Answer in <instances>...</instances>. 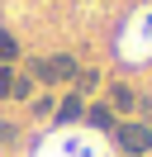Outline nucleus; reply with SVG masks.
<instances>
[{
    "instance_id": "obj_7",
    "label": "nucleus",
    "mask_w": 152,
    "mask_h": 157,
    "mask_svg": "<svg viewBox=\"0 0 152 157\" xmlns=\"http://www.w3.org/2000/svg\"><path fill=\"white\" fill-rule=\"evenodd\" d=\"M114 105L128 109V105H133V90H128V86H119V90H114Z\"/></svg>"
},
{
    "instance_id": "obj_1",
    "label": "nucleus",
    "mask_w": 152,
    "mask_h": 157,
    "mask_svg": "<svg viewBox=\"0 0 152 157\" xmlns=\"http://www.w3.org/2000/svg\"><path fill=\"white\" fill-rule=\"evenodd\" d=\"M119 147L133 152V157H142V152L152 147V128H147V124H124V128H119Z\"/></svg>"
},
{
    "instance_id": "obj_2",
    "label": "nucleus",
    "mask_w": 152,
    "mask_h": 157,
    "mask_svg": "<svg viewBox=\"0 0 152 157\" xmlns=\"http://www.w3.org/2000/svg\"><path fill=\"white\" fill-rule=\"evenodd\" d=\"M38 76H43V81H71L76 76V62L71 57H66V52H57V57H48V62H38Z\"/></svg>"
},
{
    "instance_id": "obj_3",
    "label": "nucleus",
    "mask_w": 152,
    "mask_h": 157,
    "mask_svg": "<svg viewBox=\"0 0 152 157\" xmlns=\"http://www.w3.org/2000/svg\"><path fill=\"white\" fill-rule=\"evenodd\" d=\"M81 109H86V105H81V90H76V95H66L62 105H57V119H62V124H71V119H81Z\"/></svg>"
},
{
    "instance_id": "obj_6",
    "label": "nucleus",
    "mask_w": 152,
    "mask_h": 157,
    "mask_svg": "<svg viewBox=\"0 0 152 157\" xmlns=\"http://www.w3.org/2000/svg\"><path fill=\"white\" fill-rule=\"evenodd\" d=\"M0 95H14V71L0 67Z\"/></svg>"
},
{
    "instance_id": "obj_8",
    "label": "nucleus",
    "mask_w": 152,
    "mask_h": 157,
    "mask_svg": "<svg viewBox=\"0 0 152 157\" xmlns=\"http://www.w3.org/2000/svg\"><path fill=\"white\" fill-rule=\"evenodd\" d=\"M14 95H19V100H28V95H33V81H24V76H19V81H14Z\"/></svg>"
},
{
    "instance_id": "obj_4",
    "label": "nucleus",
    "mask_w": 152,
    "mask_h": 157,
    "mask_svg": "<svg viewBox=\"0 0 152 157\" xmlns=\"http://www.w3.org/2000/svg\"><path fill=\"white\" fill-rule=\"evenodd\" d=\"M14 52H19V43H14V38H10V33H5V29H0V62H10V57H14Z\"/></svg>"
},
{
    "instance_id": "obj_5",
    "label": "nucleus",
    "mask_w": 152,
    "mask_h": 157,
    "mask_svg": "<svg viewBox=\"0 0 152 157\" xmlns=\"http://www.w3.org/2000/svg\"><path fill=\"white\" fill-rule=\"evenodd\" d=\"M90 128H109V109H104V105L90 109Z\"/></svg>"
}]
</instances>
